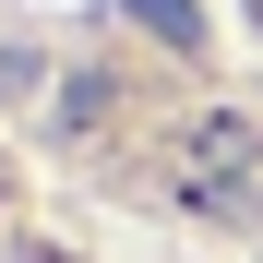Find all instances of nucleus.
<instances>
[{"mask_svg": "<svg viewBox=\"0 0 263 263\" xmlns=\"http://www.w3.org/2000/svg\"><path fill=\"white\" fill-rule=\"evenodd\" d=\"M144 24H156V36H180V48H192V0H144Z\"/></svg>", "mask_w": 263, "mask_h": 263, "instance_id": "obj_1", "label": "nucleus"}]
</instances>
